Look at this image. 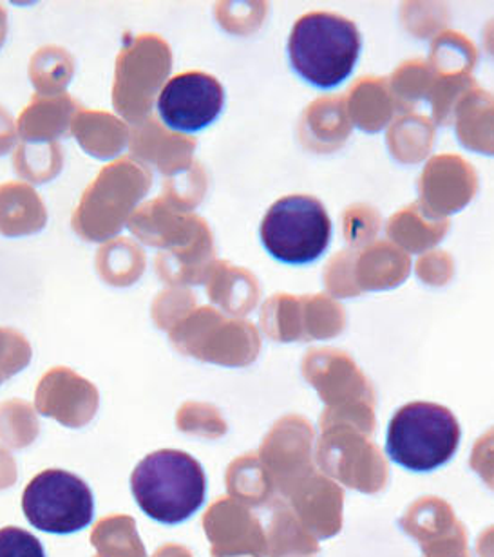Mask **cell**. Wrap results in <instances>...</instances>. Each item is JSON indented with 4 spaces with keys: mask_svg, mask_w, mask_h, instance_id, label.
Returning <instances> with one entry per match:
<instances>
[{
    "mask_svg": "<svg viewBox=\"0 0 494 557\" xmlns=\"http://www.w3.org/2000/svg\"><path fill=\"white\" fill-rule=\"evenodd\" d=\"M136 504L152 520L177 525L198 512L207 494V478L193 456L162 449L146 456L131 476Z\"/></svg>",
    "mask_w": 494,
    "mask_h": 557,
    "instance_id": "obj_1",
    "label": "cell"
},
{
    "mask_svg": "<svg viewBox=\"0 0 494 557\" xmlns=\"http://www.w3.org/2000/svg\"><path fill=\"white\" fill-rule=\"evenodd\" d=\"M360 33L355 22L330 11H312L294 24L288 54L294 70L318 87L346 81L360 53Z\"/></svg>",
    "mask_w": 494,
    "mask_h": 557,
    "instance_id": "obj_2",
    "label": "cell"
},
{
    "mask_svg": "<svg viewBox=\"0 0 494 557\" xmlns=\"http://www.w3.org/2000/svg\"><path fill=\"white\" fill-rule=\"evenodd\" d=\"M462 429L452 409L431 403L406 404L387 425L386 453L411 472H433L457 455Z\"/></svg>",
    "mask_w": 494,
    "mask_h": 557,
    "instance_id": "obj_3",
    "label": "cell"
},
{
    "mask_svg": "<svg viewBox=\"0 0 494 557\" xmlns=\"http://www.w3.org/2000/svg\"><path fill=\"white\" fill-rule=\"evenodd\" d=\"M302 376L326 404L319 423L348 422L373 436L375 392L368 376L348 354L335 348L310 349L301 364Z\"/></svg>",
    "mask_w": 494,
    "mask_h": 557,
    "instance_id": "obj_4",
    "label": "cell"
},
{
    "mask_svg": "<svg viewBox=\"0 0 494 557\" xmlns=\"http://www.w3.org/2000/svg\"><path fill=\"white\" fill-rule=\"evenodd\" d=\"M332 237L324 205L312 196H286L275 201L261 223V242L281 263L307 264L323 256Z\"/></svg>",
    "mask_w": 494,
    "mask_h": 557,
    "instance_id": "obj_5",
    "label": "cell"
},
{
    "mask_svg": "<svg viewBox=\"0 0 494 557\" xmlns=\"http://www.w3.org/2000/svg\"><path fill=\"white\" fill-rule=\"evenodd\" d=\"M321 436L316 442L319 471L362 494L384 491L390 480L387 461L371 436L348 422L319 423Z\"/></svg>",
    "mask_w": 494,
    "mask_h": 557,
    "instance_id": "obj_6",
    "label": "cell"
},
{
    "mask_svg": "<svg viewBox=\"0 0 494 557\" xmlns=\"http://www.w3.org/2000/svg\"><path fill=\"white\" fill-rule=\"evenodd\" d=\"M22 510L38 531L73 534L91 523L95 499L89 485L73 472L48 469L27 483Z\"/></svg>",
    "mask_w": 494,
    "mask_h": 557,
    "instance_id": "obj_7",
    "label": "cell"
},
{
    "mask_svg": "<svg viewBox=\"0 0 494 557\" xmlns=\"http://www.w3.org/2000/svg\"><path fill=\"white\" fill-rule=\"evenodd\" d=\"M313 445L316 429L297 414L281 418L264 438L258 456L274 483L277 499L285 498L297 483L318 471Z\"/></svg>",
    "mask_w": 494,
    "mask_h": 557,
    "instance_id": "obj_8",
    "label": "cell"
},
{
    "mask_svg": "<svg viewBox=\"0 0 494 557\" xmlns=\"http://www.w3.org/2000/svg\"><path fill=\"white\" fill-rule=\"evenodd\" d=\"M225 106V91L214 76L207 73H183L166 82L158 113L169 129L177 133H199L220 119Z\"/></svg>",
    "mask_w": 494,
    "mask_h": 557,
    "instance_id": "obj_9",
    "label": "cell"
},
{
    "mask_svg": "<svg viewBox=\"0 0 494 557\" xmlns=\"http://www.w3.org/2000/svg\"><path fill=\"white\" fill-rule=\"evenodd\" d=\"M398 527L419 543L424 557H471L468 531L446 499H417L398 520Z\"/></svg>",
    "mask_w": 494,
    "mask_h": 557,
    "instance_id": "obj_10",
    "label": "cell"
},
{
    "mask_svg": "<svg viewBox=\"0 0 494 557\" xmlns=\"http://www.w3.org/2000/svg\"><path fill=\"white\" fill-rule=\"evenodd\" d=\"M479 190L473 165L457 154L433 156L420 174V207L433 218H447L471 203Z\"/></svg>",
    "mask_w": 494,
    "mask_h": 557,
    "instance_id": "obj_11",
    "label": "cell"
},
{
    "mask_svg": "<svg viewBox=\"0 0 494 557\" xmlns=\"http://www.w3.org/2000/svg\"><path fill=\"white\" fill-rule=\"evenodd\" d=\"M212 557H264L267 534L247 505L237 499L220 498L203 520Z\"/></svg>",
    "mask_w": 494,
    "mask_h": 557,
    "instance_id": "obj_12",
    "label": "cell"
},
{
    "mask_svg": "<svg viewBox=\"0 0 494 557\" xmlns=\"http://www.w3.org/2000/svg\"><path fill=\"white\" fill-rule=\"evenodd\" d=\"M283 502L318 540H330L343 531V487L321 471L297 483Z\"/></svg>",
    "mask_w": 494,
    "mask_h": 557,
    "instance_id": "obj_13",
    "label": "cell"
},
{
    "mask_svg": "<svg viewBox=\"0 0 494 557\" xmlns=\"http://www.w3.org/2000/svg\"><path fill=\"white\" fill-rule=\"evenodd\" d=\"M351 133L346 100L343 97H323L308 106L299 124V138L307 149L329 154L341 149Z\"/></svg>",
    "mask_w": 494,
    "mask_h": 557,
    "instance_id": "obj_14",
    "label": "cell"
},
{
    "mask_svg": "<svg viewBox=\"0 0 494 557\" xmlns=\"http://www.w3.org/2000/svg\"><path fill=\"white\" fill-rule=\"evenodd\" d=\"M346 109L351 124L366 133H379L395 114H400L390 81L379 76H365L355 82L349 87Z\"/></svg>",
    "mask_w": 494,
    "mask_h": 557,
    "instance_id": "obj_15",
    "label": "cell"
},
{
    "mask_svg": "<svg viewBox=\"0 0 494 557\" xmlns=\"http://www.w3.org/2000/svg\"><path fill=\"white\" fill-rule=\"evenodd\" d=\"M355 283L360 292L387 289L403 284L411 272V261L392 242H373L355 253Z\"/></svg>",
    "mask_w": 494,
    "mask_h": 557,
    "instance_id": "obj_16",
    "label": "cell"
},
{
    "mask_svg": "<svg viewBox=\"0 0 494 557\" xmlns=\"http://www.w3.org/2000/svg\"><path fill=\"white\" fill-rule=\"evenodd\" d=\"M458 139L480 154L494 156V97L474 87L455 111Z\"/></svg>",
    "mask_w": 494,
    "mask_h": 557,
    "instance_id": "obj_17",
    "label": "cell"
},
{
    "mask_svg": "<svg viewBox=\"0 0 494 557\" xmlns=\"http://www.w3.org/2000/svg\"><path fill=\"white\" fill-rule=\"evenodd\" d=\"M449 231L447 218H433L420 203L409 205L387 221V237L393 245L411 253L424 252L435 247Z\"/></svg>",
    "mask_w": 494,
    "mask_h": 557,
    "instance_id": "obj_18",
    "label": "cell"
},
{
    "mask_svg": "<svg viewBox=\"0 0 494 557\" xmlns=\"http://www.w3.org/2000/svg\"><path fill=\"white\" fill-rule=\"evenodd\" d=\"M274 515L267 532L269 557H318L319 540L302 527L283 499H275Z\"/></svg>",
    "mask_w": 494,
    "mask_h": 557,
    "instance_id": "obj_19",
    "label": "cell"
},
{
    "mask_svg": "<svg viewBox=\"0 0 494 557\" xmlns=\"http://www.w3.org/2000/svg\"><path fill=\"white\" fill-rule=\"evenodd\" d=\"M226 487L234 499L243 505L263 507V505L274 504L277 499L274 483L264 471L258 453H248L236 461H232V466L226 471Z\"/></svg>",
    "mask_w": 494,
    "mask_h": 557,
    "instance_id": "obj_20",
    "label": "cell"
},
{
    "mask_svg": "<svg viewBox=\"0 0 494 557\" xmlns=\"http://www.w3.org/2000/svg\"><path fill=\"white\" fill-rule=\"evenodd\" d=\"M435 139V127L420 114H404L387 131V147L393 158L403 163H419L430 154Z\"/></svg>",
    "mask_w": 494,
    "mask_h": 557,
    "instance_id": "obj_21",
    "label": "cell"
},
{
    "mask_svg": "<svg viewBox=\"0 0 494 557\" xmlns=\"http://www.w3.org/2000/svg\"><path fill=\"white\" fill-rule=\"evenodd\" d=\"M477 57V48L466 35L444 32L431 44L428 62L436 76L471 75Z\"/></svg>",
    "mask_w": 494,
    "mask_h": 557,
    "instance_id": "obj_22",
    "label": "cell"
},
{
    "mask_svg": "<svg viewBox=\"0 0 494 557\" xmlns=\"http://www.w3.org/2000/svg\"><path fill=\"white\" fill-rule=\"evenodd\" d=\"M91 542L97 547V557H147L135 520L127 516H111L100 521L92 531Z\"/></svg>",
    "mask_w": 494,
    "mask_h": 557,
    "instance_id": "obj_23",
    "label": "cell"
},
{
    "mask_svg": "<svg viewBox=\"0 0 494 557\" xmlns=\"http://www.w3.org/2000/svg\"><path fill=\"white\" fill-rule=\"evenodd\" d=\"M435 78V71L431 70L428 60H408L398 65L390 78V86L397 98L400 116L411 113L415 103L430 97Z\"/></svg>",
    "mask_w": 494,
    "mask_h": 557,
    "instance_id": "obj_24",
    "label": "cell"
},
{
    "mask_svg": "<svg viewBox=\"0 0 494 557\" xmlns=\"http://www.w3.org/2000/svg\"><path fill=\"white\" fill-rule=\"evenodd\" d=\"M346 324V313L337 300L329 295H305L302 297V326L305 341H324L337 337Z\"/></svg>",
    "mask_w": 494,
    "mask_h": 557,
    "instance_id": "obj_25",
    "label": "cell"
},
{
    "mask_svg": "<svg viewBox=\"0 0 494 557\" xmlns=\"http://www.w3.org/2000/svg\"><path fill=\"white\" fill-rule=\"evenodd\" d=\"M474 87H477V82L471 75L436 76L435 84L431 87L430 97H428L436 124H452L458 103L469 91H473Z\"/></svg>",
    "mask_w": 494,
    "mask_h": 557,
    "instance_id": "obj_26",
    "label": "cell"
},
{
    "mask_svg": "<svg viewBox=\"0 0 494 557\" xmlns=\"http://www.w3.org/2000/svg\"><path fill=\"white\" fill-rule=\"evenodd\" d=\"M272 322L270 333L272 337L283 343L291 341H305V326H302V297L292 295H277L272 300Z\"/></svg>",
    "mask_w": 494,
    "mask_h": 557,
    "instance_id": "obj_27",
    "label": "cell"
},
{
    "mask_svg": "<svg viewBox=\"0 0 494 557\" xmlns=\"http://www.w3.org/2000/svg\"><path fill=\"white\" fill-rule=\"evenodd\" d=\"M381 225V215L368 205H351V207L344 210V239L351 247V250H359V248L371 245Z\"/></svg>",
    "mask_w": 494,
    "mask_h": 557,
    "instance_id": "obj_28",
    "label": "cell"
},
{
    "mask_svg": "<svg viewBox=\"0 0 494 557\" xmlns=\"http://www.w3.org/2000/svg\"><path fill=\"white\" fill-rule=\"evenodd\" d=\"M355 253L357 250H343L335 253L326 264L324 283L330 294L335 297H355L362 294L355 283Z\"/></svg>",
    "mask_w": 494,
    "mask_h": 557,
    "instance_id": "obj_29",
    "label": "cell"
},
{
    "mask_svg": "<svg viewBox=\"0 0 494 557\" xmlns=\"http://www.w3.org/2000/svg\"><path fill=\"white\" fill-rule=\"evenodd\" d=\"M0 557H46L37 537L18 527L0 529Z\"/></svg>",
    "mask_w": 494,
    "mask_h": 557,
    "instance_id": "obj_30",
    "label": "cell"
},
{
    "mask_svg": "<svg viewBox=\"0 0 494 557\" xmlns=\"http://www.w3.org/2000/svg\"><path fill=\"white\" fill-rule=\"evenodd\" d=\"M453 272H455L453 259L449 258V253L441 252V250L424 253L417 261V275L431 286H444L449 283Z\"/></svg>",
    "mask_w": 494,
    "mask_h": 557,
    "instance_id": "obj_31",
    "label": "cell"
},
{
    "mask_svg": "<svg viewBox=\"0 0 494 557\" xmlns=\"http://www.w3.org/2000/svg\"><path fill=\"white\" fill-rule=\"evenodd\" d=\"M469 466L479 474L480 480L494 491V428L474 442Z\"/></svg>",
    "mask_w": 494,
    "mask_h": 557,
    "instance_id": "obj_32",
    "label": "cell"
},
{
    "mask_svg": "<svg viewBox=\"0 0 494 557\" xmlns=\"http://www.w3.org/2000/svg\"><path fill=\"white\" fill-rule=\"evenodd\" d=\"M408 8H411L413 13H419V18L417 16L409 15V18H403L404 24L408 27L409 32L415 33L417 37H424V35H430L431 29H435L439 26V22L446 21V16H442L444 10H428L430 4H419L420 10H415L413 4H406Z\"/></svg>",
    "mask_w": 494,
    "mask_h": 557,
    "instance_id": "obj_33",
    "label": "cell"
},
{
    "mask_svg": "<svg viewBox=\"0 0 494 557\" xmlns=\"http://www.w3.org/2000/svg\"><path fill=\"white\" fill-rule=\"evenodd\" d=\"M477 554L479 557H494V525L480 534L477 540Z\"/></svg>",
    "mask_w": 494,
    "mask_h": 557,
    "instance_id": "obj_34",
    "label": "cell"
},
{
    "mask_svg": "<svg viewBox=\"0 0 494 557\" xmlns=\"http://www.w3.org/2000/svg\"><path fill=\"white\" fill-rule=\"evenodd\" d=\"M155 557H193L185 548L176 547V545H166V547L160 548L157 556Z\"/></svg>",
    "mask_w": 494,
    "mask_h": 557,
    "instance_id": "obj_35",
    "label": "cell"
},
{
    "mask_svg": "<svg viewBox=\"0 0 494 557\" xmlns=\"http://www.w3.org/2000/svg\"><path fill=\"white\" fill-rule=\"evenodd\" d=\"M484 38L485 48H487V51L494 57V21H491L490 24L485 26Z\"/></svg>",
    "mask_w": 494,
    "mask_h": 557,
    "instance_id": "obj_36",
    "label": "cell"
}]
</instances>
